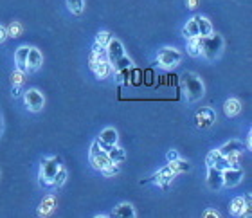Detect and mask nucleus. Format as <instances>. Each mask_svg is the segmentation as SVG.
<instances>
[{
	"label": "nucleus",
	"instance_id": "1",
	"mask_svg": "<svg viewBox=\"0 0 252 218\" xmlns=\"http://www.w3.org/2000/svg\"><path fill=\"white\" fill-rule=\"evenodd\" d=\"M182 85L186 89V96H188L189 101H198L200 97L204 96V83H202L198 76L186 72L182 76Z\"/></svg>",
	"mask_w": 252,
	"mask_h": 218
},
{
	"label": "nucleus",
	"instance_id": "2",
	"mask_svg": "<svg viewBox=\"0 0 252 218\" xmlns=\"http://www.w3.org/2000/svg\"><path fill=\"white\" fill-rule=\"evenodd\" d=\"M223 51V38L220 34H215L211 32L209 36H204V47H202V54L205 58L213 62L220 56V53Z\"/></svg>",
	"mask_w": 252,
	"mask_h": 218
},
{
	"label": "nucleus",
	"instance_id": "3",
	"mask_svg": "<svg viewBox=\"0 0 252 218\" xmlns=\"http://www.w3.org/2000/svg\"><path fill=\"white\" fill-rule=\"evenodd\" d=\"M180 60H182V54L177 51V49H162L157 56V65L160 69H173L177 65L180 63Z\"/></svg>",
	"mask_w": 252,
	"mask_h": 218
},
{
	"label": "nucleus",
	"instance_id": "4",
	"mask_svg": "<svg viewBox=\"0 0 252 218\" xmlns=\"http://www.w3.org/2000/svg\"><path fill=\"white\" fill-rule=\"evenodd\" d=\"M60 170V159H43L40 168V182L43 186H51L56 171Z\"/></svg>",
	"mask_w": 252,
	"mask_h": 218
},
{
	"label": "nucleus",
	"instance_id": "5",
	"mask_svg": "<svg viewBox=\"0 0 252 218\" xmlns=\"http://www.w3.org/2000/svg\"><path fill=\"white\" fill-rule=\"evenodd\" d=\"M90 162H92V166H94L95 170H99V171L112 162V160L108 159V154L101 148L99 141H94L92 146H90Z\"/></svg>",
	"mask_w": 252,
	"mask_h": 218
},
{
	"label": "nucleus",
	"instance_id": "6",
	"mask_svg": "<svg viewBox=\"0 0 252 218\" xmlns=\"http://www.w3.org/2000/svg\"><path fill=\"white\" fill-rule=\"evenodd\" d=\"M216 121V114L213 108H200L196 114H194V125H196V128H209L213 126Z\"/></svg>",
	"mask_w": 252,
	"mask_h": 218
},
{
	"label": "nucleus",
	"instance_id": "7",
	"mask_svg": "<svg viewBox=\"0 0 252 218\" xmlns=\"http://www.w3.org/2000/svg\"><path fill=\"white\" fill-rule=\"evenodd\" d=\"M24 101H26L27 108L31 112H40L43 108V96L42 92H38L36 89H31V91L26 92V96H24Z\"/></svg>",
	"mask_w": 252,
	"mask_h": 218
},
{
	"label": "nucleus",
	"instance_id": "8",
	"mask_svg": "<svg viewBox=\"0 0 252 218\" xmlns=\"http://www.w3.org/2000/svg\"><path fill=\"white\" fill-rule=\"evenodd\" d=\"M221 179H223V186L234 187L242 182L243 170L242 168H227V170L221 171Z\"/></svg>",
	"mask_w": 252,
	"mask_h": 218
},
{
	"label": "nucleus",
	"instance_id": "9",
	"mask_svg": "<svg viewBox=\"0 0 252 218\" xmlns=\"http://www.w3.org/2000/svg\"><path fill=\"white\" fill-rule=\"evenodd\" d=\"M177 175L173 170H171V166H166V168H162V170L158 171V173H155V175L150 179L152 182H155V184H158V186H162V187H168L169 186V182L173 181V177Z\"/></svg>",
	"mask_w": 252,
	"mask_h": 218
},
{
	"label": "nucleus",
	"instance_id": "10",
	"mask_svg": "<svg viewBox=\"0 0 252 218\" xmlns=\"http://www.w3.org/2000/svg\"><path fill=\"white\" fill-rule=\"evenodd\" d=\"M106 56H108V62L110 63H114L116 60H119L125 54V47H123V43L119 42V40H116V38H110V42H108V45H106Z\"/></svg>",
	"mask_w": 252,
	"mask_h": 218
},
{
	"label": "nucleus",
	"instance_id": "11",
	"mask_svg": "<svg viewBox=\"0 0 252 218\" xmlns=\"http://www.w3.org/2000/svg\"><path fill=\"white\" fill-rule=\"evenodd\" d=\"M251 198H243V197H236L231 202V213L234 217H243V215H249V208H251Z\"/></svg>",
	"mask_w": 252,
	"mask_h": 218
},
{
	"label": "nucleus",
	"instance_id": "12",
	"mask_svg": "<svg viewBox=\"0 0 252 218\" xmlns=\"http://www.w3.org/2000/svg\"><path fill=\"white\" fill-rule=\"evenodd\" d=\"M207 186L211 189L218 191L223 186V179H221V171L216 170L215 166H207Z\"/></svg>",
	"mask_w": 252,
	"mask_h": 218
},
{
	"label": "nucleus",
	"instance_id": "13",
	"mask_svg": "<svg viewBox=\"0 0 252 218\" xmlns=\"http://www.w3.org/2000/svg\"><path fill=\"white\" fill-rule=\"evenodd\" d=\"M101 148H103L106 154H108V159H110L112 162H117V164H119V162H123V160L126 159L125 150L119 148L117 144H110V146H108V144H101Z\"/></svg>",
	"mask_w": 252,
	"mask_h": 218
},
{
	"label": "nucleus",
	"instance_id": "14",
	"mask_svg": "<svg viewBox=\"0 0 252 218\" xmlns=\"http://www.w3.org/2000/svg\"><path fill=\"white\" fill-rule=\"evenodd\" d=\"M202 47H204V36H193V38H188V53L189 56H193V58H198L202 56Z\"/></svg>",
	"mask_w": 252,
	"mask_h": 218
},
{
	"label": "nucleus",
	"instance_id": "15",
	"mask_svg": "<svg viewBox=\"0 0 252 218\" xmlns=\"http://www.w3.org/2000/svg\"><path fill=\"white\" fill-rule=\"evenodd\" d=\"M42 53L34 47H29V54H27V70H36L42 67Z\"/></svg>",
	"mask_w": 252,
	"mask_h": 218
},
{
	"label": "nucleus",
	"instance_id": "16",
	"mask_svg": "<svg viewBox=\"0 0 252 218\" xmlns=\"http://www.w3.org/2000/svg\"><path fill=\"white\" fill-rule=\"evenodd\" d=\"M27 54H29V47H26V45L18 47L16 49V53H15L16 69L22 70V72H27Z\"/></svg>",
	"mask_w": 252,
	"mask_h": 218
},
{
	"label": "nucleus",
	"instance_id": "17",
	"mask_svg": "<svg viewBox=\"0 0 252 218\" xmlns=\"http://www.w3.org/2000/svg\"><path fill=\"white\" fill-rule=\"evenodd\" d=\"M194 20H196V26H198V34H200V36H209L211 32H213V24H211L205 16L196 15V16H194Z\"/></svg>",
	"mask_w": 252,
	"mask_h": 218
},
{
	"label": "nucleus",
	"instance_id": "18",
	"mask_svg": "<svg viewBox=\"0 0 252 218\" xmlns=\"http://www.w3.org/2000/svg\"><path fill=\"white\" fill-rule=\"evenodd\" d=\"M223 112H225V116H229V117L238 116V114L242 112V103L238 101L236 97H231V99H227L225 105H223Z\"/></svg>",
	"mask_w": 252,
	"mask_h": 218
},
{
	"label": "nucleus",
	"instance_id": "19",
	"mask_svg": "<svg viewBox=\"0 0 252 218\" xmlns=\"http://www.w3.org/2000/svg\"><path fill=\"white\" fill-rule=\"evenodd\" d=\"M221 155H229V154H234V152H243V143L242 141H238V139H232L229 143H225L221 148H218Z\"/></svg>",
	"mask_w": 252,
	"mask_h": 218
},
{
	"label": "nucleus",
	"instance_id": "20",
	"mask_svg": "<svg viewBox=\"0 0 252 218\" xmlns=\"http://www.w3.org/2000/svg\"><path fill=\"white\" fill-rule=\"evenodd\" d=\"M54 208H56V198H54L53 195H49V197L43 198L42 204H40V208H38V215L45 217V215L53 213Z\"/></svg>",
	"mask_w": 252,
	"mask_h": 218
},
{
	"label": "nucleus",
	"instance_id": "21",
	"mask_svg": "<svg viewBox=\"0 0 252 218\" xmlns=\"http://www.w3.org/2000/svg\"><path fill=\"white\" fill-rule=\"evenodd\" d=\"M114 217H121V218H133L135 217V209L131 204H119L116 209H114Z\"/></svg>",
	"mask_w": 252,
	"mask_h": 218
},
{
	"label": "nucleus",
	"instance_id": "22",
	"mask_svg": "<svg viewBox=\"0 0 252 218\" xmlns=\"http://www.w3.org/2000/svg\"><path fill=\"white\" fill-rule=\"evenodd\" d=\"M99 143L101 144H117V132L114 128H105L99 135Z\"/></svg>",
	"mask_w": 252,
	"mask_h": 218
},
{
	"label": "nucleus",
	"instance_id": "23",
	"mask_svg": "<svg viewBox=\"0 0 252 218\" xmlns=\"http://www.w3.org/2000/svg\"><path fill=\"white\" fill-rule=\"evenodd\" d=\"M110 72H112V65L108 60H106V62H101V63L94 69V74L97 80H105V78H108Z\"/></svg>",
	"mask_w": 252,
	"mask_h": 218
},
{
	"label": "nucleus",
	"instance_id": "24",
	"mask_svg": "<svg viewBox=\"0 0 252 218\" xmlns=\"http://www.w3.org/2000/svg\"><path fill=\"white\" fill-rule=\"evenodd\" d=\"M112 67H114V70H116V72H125L126 69H130V67H131V60L123 54L121 58L116 60V62L112 63Z\"/></svg>",
	"mask_w": 252,
	"mask_h": 218
},
{
	"label": "nucleus",
	"instance_id": "25",
	"mask_svg": "<svg viewBox=\"0 0 252 218\" xmlns=\"http://www.w3.org/2000/svg\"><path fill=\"white\" fill-rule=\"evenodd\" d=\"M184 36L186 38H193V36H198V26H196V20L191 18V20L186 24L184 27Z\"/></svg>",
	"mask_w": 252,
	"mask_h": 218
},
{
	"label": "nucleus",
	"instance_id": "26",
	"mask_svg": "<svg viewBox=\"0 0 252 218\" xmlns=\"http://www.w3.org/2000/svg\"><path fill=\"white\" fill-rule=\"evenodd\" d=\"M67 5H68V9L72 11L76 16L81 15V13H83V9H85L83 0H67Z\"/></svg>",
	"mask_w": 252,
	"mask_h": 218
},
{
	"label": "nucleus",
	"instance_id": "27",
	"mask_svg": "<svg viewBox=\"0 0 252 218\" xmlns=\"http://www.w3.org/2000/svg\"><path fill=\"white\" fill-rule=\"evenodd\" d=\"M169 166H171V170H173L175 173H182V171L189 170V162H186V160H180V159L171 160V162H169Z\"/></svg>",
	"mask_w": 252,
	"mask_h": 218
},
{
	"label": "nucleus",
	"instance_id": "28",
	"mask_svg": "<svg viewBox=\"0 0 252 218\" xmlns=\"http://www.w3.org/2000/svg\"><path fill=\"white\" fill-rule=\"evenodd\" d=\"M65 181H67V171L63 170V168H60V170L56 171V175H54L53 184H51V186H54V187H62L63 184H65Z\"/></svg>",
	"mask_w": 252,
	"mask_h": 218
},
{
	"label": "nucleus",
	"instance_id": "29",
	"mask_svg": "<svg viewBox=\"0 0 252 218\" xmlns=\"http://www.w3.org/2000/svg\"><path fill=\"white\" fill-rule=\"evenodd\" d=\"M22 32H24V27H22L20 22H13L9 27H7V34H9L11 38H18L22 36Z\"/></svg>",
	"mask_w": 252,
	"mask_h": 218
},
{
	"label": "nucleus",
	"instance_id": "30",
	"mask_svg": "<svg viewBox=\"0 0 252 218\" xmlns=\"http://www.w3.org/2000/svg\"><path fill=\"white\" fill-rule=\"evenodd\" d=\"M112 34L108 31H101L97 32V36H95V43L99 45V47H106L108 45V42H110Z\"/></svg>",
	"mask_w": 252,
	"mask_h": 218
},
{
	"label": "nucleus",
	"instance_id": "31",
	"mask_svg": "<svg viewBox=\"0 0 252 218\" xmlns=\"http://www.w3.org/2000/svg\"><path fill=\"white\" fill-rule=\"evenodd\" d=\"M229 160V168H240V160H242V152H234V154L225 155Z\"/></svg>",
	"mask_w": 252,
	"mask_h": 218
},
{
	"label": "nucleus",
	"instance_id": "32",
	"mask_svg": "<svg viewBox=\"0 0 252 218\" xmlns=\"http://www.w3.org/2000/svg\"><path fill=\"white\" fill-rule=\"evenodd\" d=\"M101 173L105 177H112V175H117L119 173V166H117V162H110L108 166H105L103 170H101Z\"/></svg>",
	"mask_w": 252,
	"mask_h": 218
},
{
	"label": "nucleus",
	"instance_id": "33",
	"mask_svg": "<svg viewBox=\"0 0 252 218\" xmlns=\"http://www.w3.org/2000/svg\"><path fill=\"white\" fill-rule=\"evenodd\" d=\"M26 81V72H22V70H18L16 69L13 74H11V83L13 85H22Z\"/></svg>",
	"mask_w": 252,
	"mask_h": 218
},
{
	"label": "nucleus",
	"instance_id": "34",
	"mask_svg": "<svg viewBox=\"0 0 252 218\" xmlns=\"http://www.w3.org/2000/svg\"><path fill=\"white\" fill-rule=\"evenodd\" d=\"M216 168V170H220V171H223V170H227L229 168V160H227V157L225 155H221L220 154V157L215 160V164H213Z\"/></svg>",
	"mask_w": 252,
	"mask_h": 218
},
{
	"label": "nucleus",
	"instance_id": "35",
	"mask_svg": "<svg viewBox=\"0 0 252 218\" xmlns=\"http://www.w3.org/2000/svg\"><path fill=\"white\" fill-rule=\"evenodd\" d=\"M218 157H220V152H218V150H213V152H209V154H207V157H205V164L213 166Z\"/></svg>",
	"mask_w": 252,
	"mask_h": 218
},
{
	"label": "nucleus",
	"instance_id": "36",
	"mask_svg": "<svg viewBox=\"0 0 252 218\" xmlns=\"http://www.w3.org/2000/svg\"><path fill=\"white\" fill-rule=\"evenodd\" d=\"M7 38H9V34H7V27L0 26V43H4Z\"/></svg>",
	"mask_w": 252,
	"mask_h": 218
},
{
	"label": "nucleus",
	"instance_id": "37",
	"mask_svg": "<svg viewBox=\"0 0 252 218\" xmlns=\"http://www.w3.org/2000/svg\"><path fill=\"white\" fill-rule=\"evenodd\" d=\"M166 159H168V162H171V160L179 159V154H177V152H175V150H169V152H168V155H166Z\"/></svg>",
	"mask_w": 252,
	"mask_h": 218
},
{
	"label": "nucleus",
	"instance_id": "38",
	"mask_svg": "<svg viewBox=\"0 0 252 218\" xmlns=\"http://www.w3.org/2000/svg\"><path fill=\"white\" fill-rule=\"evenodd\" d=\"M22 94V85H13V96L18 97Z\"/></svg>",
	"mask_w": 252,
	"mask_h": 218
},
{
	"label": "nucleus",
	"instance_id": "39",
	"mask_svg": "<svg viewBox=\"0 0 252 218\" xmlns=\"http://www.w3.org/2000/svg\"><path fill=\"white\" fill-rule=\"evenodd\" d=\"M204 217H218V213L216 211H205Z\"/></svg>",
	"mask_w": 252,
	"mask_h": 218
},
{
	"label": "nucleus",
	"instance_id": "40",
	"mask_svg": "<svg viewBox=\"0 0 252 218\" xmlns=\"http://www.w3.org/2000/svg\"><path fill=\"white\" fill-rule=\"evenodd\" d=\"M194 4H196V0H189V5H188V7H194Z\"/></svg>",
	"mask_w": 252,
	"mask_h": 218
},
{
	"label": "nucleus",
	"instance_id": "41",
	"mask_svg": "<svg viewBox=\"0 0 252 218\" xmlns=\"http://www.w3.org/2000/svg\"><path fill=\"white\" fill-rule=\"evenodd\" d=\"M0 133H2V114H0Z\"/></svg>",
	"mask_w": 252,
	"mask_h": 218
}]
</instances>
